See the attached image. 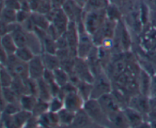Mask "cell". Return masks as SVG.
I'll return each mask as SVG.
<instances>
[{
    "mask_svg": "<svg viewBox=\"0 0 156 128\" xmlns=\"http://www.w3.org/2000/svg\"><path fill=\"white\" fill-rule=\"evenodd\" d=\"M106 18V9L85 12L83 24L85 31L91 36L94 35L101 27Z\"/></svg>",
    "mask_w": 156,
    "mask_h": 128,
    "instance_id": "1",
    "label": "cell"
},
{
    "mask_svg": "<svg viewBox=\"0 0 156 128\" xmlns=\"http://www.w3.org/2000/svg\"><path fill=\"white\" fill-rule=\"evenodd\" d=\"M83 109L91 117L96 125L106 126L107 123L110 124L108 116L104 111L98 99L89 98L85 101Z\"/></svg>",
    "mask_w": 156,
    "mask_h": 128,
    "instance_id": "2",
    "label": "cell"
},
{
    "mask_svg": "<svg viewBox=\"0 0 156 128\" xmlns=\"http://www.w3.org/2000/svg\"><path fill=\"white\" fill-rule=\"evenodd\" d=\"M112 91L111 80L109 76L104 72H101L94 76L92 82V91L90 98L98 99L101 96Z\"/></svg>",
    "mask_w": 156,
    "mask_h": 128,
    "instance_id": "3",
    "label": "cell"
},
{
    "mask_svg": "<svg viewBox=\"0 0 156 128\" xmlns=\"http://www.w3.org/2000/svg\"><path fill=\"white\" fill-rule=\"evenodd\" d=\"M4 66H5L14 78L26 79L29 77L27 62L21 61L15 54L8 56L7 61Z\"/></svg>",
    "mask_w": 156,
    "mask_h": 128,
    "instance_id": "4",
    "label": "cell"
},
{
    "mask_svg": "<svg viewBox=\"0 0 156 128\" xmlns=\"http://www.w3.org/2000/svg\"><path fill=\"white\" fill-rule=\"evenodd\" d=\"M62 9L70 21H75L77 24L83 23L85 11L74 0H66Z\"/></svg>",
    "mask_w": 156,
    "mask_h": 128,
    "instance_id": "5",
    "label": "cell"
},
{
    "mask_svg": "<svg viewBox=\"0 0 156 128\" xmlns=\"http://www.w3.org/2000/svg\"><path fill=\"white\" fill-rule=\"evenodd\" d=\"M92 37L85 30L79 32V42L77 46V55L76 56L82 59H86L92 49L94 47Z\"/></svg>",
    "mask_w": 156,
    "mask_h": 128,
    "instance_id": "6",
    "label": "cell"
},
{
    "mask_svg": "<svg viewBox=\"0 0 156 128\" xmlns=\"http://www.w3.org/2000/svg\"><path fill=\"white\" fill-rule=\"evenodd\" d=\"M73 72L80 80L91 83H92L94 81V76L88 66L86 59H82L76 56L75 59Z\"/></svg>",
    "mask_w": 156,
    "mask_h": 128,
    "instance_id": "7",
    "label": "cell"
},
{
    "mask_svg": "<svg viewBox=\"0 0 156 128\" xmlns=\"http://www.w3.org/2000/svg\"><path fill=\"white\" fill-rule=\"evenodd\" d=\"M68 43L69 50L74 56L77 55V46L79 42V31L75 21H69L67 30L63 34Z\"/></svg>",
    "mask_w": 156,
    "mask_h": 128,
    "instance_id": "8",
    "label": "cell"
},
{
    "mask_svg": "<svg viewBox=\"0 0 156 128\" xmlns=\"http://www.w3.org/2000/svg\"><path fill=\"white\" fill-rule=\"evenodd\" d=\"M29 78L39 79L43 77L46 68L43 62L41 54H35L34 57L27 62Z\"/></svg>",
    "mask_w": 156,
    "mask_h": 128,
    "instance_id": "9",
    "label": "cell"
},
{
    "mask_svg": "<svg viewBox=\"0 0 156 128\" xmlns=\"http://www.w3.org/2000/svg\"><path fill=\"white\" fill-rule=\"evenodd\" d=\"M63 101L64 108L76 113L83 108L85 101L78 91H74L66 94Z\"/></svg>",
    "mask_w": 156,
    "mask_h": 128,
    "instance_id": "10",
    "label": "cell"
},
{
    "mask_svg": "<svg viewBox=\"0 0 156 128\" xmlns=\"http://www.w3.org/2000/svg\"><path fill=\"white\" fill-rule=\"evenodd\" d=\"M98 100L107 116L111 113L122 109L121 105H120L112 91L101 96L99 98H98Z\"/></svg>",
    "mask_w": 156,
    "mask_h": 128,
    "instance_id": "11",
    "label": "cell"
},
{
    "mask_svg": "<svg viewBox=\"0 0 156 128\" xmlns=\"http://www.w3.org/2000/svg\"><path fill=\"white\" fill-rule=\"evenodd\" d=\"M129 107L136 110L143 114H148L151 111L150 99L149 96L139 94L133 96L129 102Z\"/></svg>",
    "mask_w": 156,
    "mask_h": 128,
    "instance_id": "12",
    "label": "cell"
},
{
    "mask_svg": "<svg viewBox=\"0 0 156 128\" xmlns=\"http://www.w3.org/2000/svg\"><path fill=\"white\" fill-rule=\"evenodd\" d=\"M69 21V19L66 15L65 12H63V10L62 9H56L54 17L51 21V24L56 27L59 34L62 35L67 30Z\"/></svg>",
    "mask_w": 156,
    "mask_h": 128,
    "instance_id": "13",
    "label": "cell"
},
{
    "mask_svg": "<svg viewBox=\"0 0 156 128\" xmlns=\"http://www.w3.org/2000/svg\"><path fill=\"white\" fill-rule=\"evenodd\" d=\"M95 123L86 111L82 108L76 112L74 120L71 126L74 127H90Z\"/></svg>",
    "mask_w": 156,
    "mask_h": 128,
    "instance_id": "14",
    "label": "cell"
},
{
    "mask_svg": "<svg viewBox=\"0 0 156 128\" xmlns=\"http://www.w3.org/2000/svg\"><path fill=\"white\" fill-rule=\"evenodd\" d=\"M123 110L127 120L129 126H140L144 122L143 114L137 111L136 110L129 106L126 108H123Z\"/></svg>",
    "mask_w": 156,
    "mask_h": 128,
    "instance_id": "15",
    "label": "cell"
},
{
    "mask_svg": "<svg viewBox=\"0 0 156 128\" xmlns=\"http://www.w3.org/2000/svg\"><path fill=\"white\" fill-rule=\"evenodd\" d=\"M151 83H152V78L146 70L141 69L139 73V90L140 94L149 96L150 94Z\"/></svg>",
    "mask_w": 156,
    "mask_h": 128,
    "instance_id": "16",
    "label": "cell"
},
{
    "mask_svg": "<svg viewBox=\"0 0 156 128\" xmlns=\"http://www.w3.org/2000/svg\"><path fill=\"white\" fill-rule=\"evenodd\" d=\"M108 118L109 123L112 124L113 126H119V127L129 126L127 120H126V117L125 116L123 109L111 113L108 115Z\"/></svg>",
    "mask_w": 156,
    "mask_h": 128,
    "instance_id": "17",
    "label": "cell"
},
{
    "mask_svg": "<svg viewBox=\"0 0 156 128\" xmlns=\"http://www.w3.org/2000/svg\"><path fill=\"white\" fill-rule=\"evenodd\" d=\"M33 114L32 112L26 110L21 109L19 111L12 115L13 119V123L15 125V127H23L26 126L27 123L31 118Z\"/></svg>",
    "mask_w": 156,
    "mask_h": 128,
    "instance_id": "18",
    "label": "cell"
},
{
    "mask_svg": "<svg viewBox=\"0 0 156 128\" xmlns=\"http://www.w3.org/2000/svg\"><path fill=\"white\" fill-rule=\"evenodd\" d=\"M43 62L46 69L50 70H54L60 67V59L59 56L54 53H49L44 52L41 53Z\"/></svg>",
    "mask_w": 156,
    "mask_h": 128,
    "instance_id": "19",
    "label": "cell"
},
{
    "mask_svg": "<svg viewBox=\"0 0 156 128\" xmlns=\"http://www.w3.org/2000/svg\"><path fill=\"white\" fill-rule=\"evenodd\" d=\"M1 43L3 49L5 51V53H7L8 56L15 54L18 47H17L16 44H15V41L13 39V37L11 34V33H9L7 34L4 35V36L1 37Z\"/></svg>",
    "mask_w": 156,
    "mask_h": 128,
    "instance_id": "20",
    "label": "cell"
},
{
    "mask_svg": "<svg viewBox=\"0 0 156 128\" xmlns=\"http://www.w3.org/2000/svg\"><path fill=\"white\" fill-rule=\"evenodd\" d=\"M30 19L33 21L34 24L36 27L43 29L44 30H47L49 26L51 23L50 22L45 15L39 13L37 12H33L30 14Z\"/></svg>",
    "mask_w": 156,
    "mask_h": 128,
    "instance_id": "21",
    "label": "cell"
},
{
    "mask_svg": "<svg viewBox=\"0 0 156 128\" xmlns=\"http://www.w3.org/2000/svg\"><path fill=\"white\" fill-rule=\"evenodd\" d=\"M119 30V42H120L121 48L125 51H128L131 47V37L129 31L124 24L122 23Z\"/></svg>",
    "mask_w": 156,
    "mask_h": 128,
    "instance_id": "22",
    "label": "cell"
},
{
    "mask_svg": "<svg viewBox=\"0 0 156 128\" xmlns=\"http://www.w3.org/2000/svg\"><path fill=\"white\" fill-rule=\"evenodd\" d=\"M37 80L38 85L37 98L40 99H42V100L49 101L53 97L51 94V91H50V85L47 82H45L43 79V78L37 79Z\"/></svg>",
    "mask_w": 156,
    "mask_h": 128,
    "instance_id": "23",
    "label": "cell"
},
{
    "mask_svg": "<svg viewBox=\"0 0 156 128\" xmlns=\"http://www.w3.org/2000/svg\"><path fill=\"white\" fill-rule=\"evenodd\" d=\"M38 98L36 95L31 94H24L20 97L19 103L21 109L26 110L32 112Z\"/></svg>",
    "mask_w": 156,
    "mask_h": 128,
    "instance_id": "24",
    "label": "cell"
},
{
    "mask_svg": "<svg viewBox=\"0 0 156 128\" xmlns=\"http://www.w3.org/2000/svg\"><path fill=\"white\" fill-rule=\"evenodd\" d=\"M58 113L59 126H71L74 120L76 113L69 111L66 108L61 109Z\"/></svg>",
    "mask_w": 156,
    "mask_h": 128,
    "instance_id": "25",
    "label": "cell"
},
{
    "mask_svg": "<svg viewBox=\"0 0 156 128\" xmlns=\"http://www.w3.org/2000/svg\"><path fill=\"white\" fill-rule=\"evenodd\" d=\"M110 5V0H88L84 11L90 12L94 10L106 9Z\"/></svg>",
    "mask_w": 156,
    "mask_h": 128,
    "instance_id": "26",
    "label": "cell"
},
{
    "mask_svg": "<svg viewBox=\"0 0 156 128\" xmlns=\"http://www.w3.org/2000/svg\"><path fill=\"white\" fill-rule=\"evenodd\" d=\"M76 88H77L78 92L83 98L84 100L87 101L91 98V91H92V83L81 80L76 85Z\"/></svg>",
    "mask_w": 156,
    "mask_h": 128,
    "instance_id": "27",
    "label": "cell"
},
{
    "mask_svg": "<svg viewBox=\"0 0 156 128\" xmlns=\"http://www.w3.org/2000/svg\"><path fill=\"white\" fill-rule=\"evenodd\" d=\"M54 81L60 87L63 86L69 82V73L61 67L53 70Z\"/></svg>",
    "mask_w": 156,
    "mask_h": 128,
    "instance_id": "28",
    "label": "cell"
},
{
    "mask_svg": "<svg viewBox=\"0 0 156 128\" xmlns=\"http://www.w3.org/2000/svg\"><path fill=\"white\" fill-rule=\"evenodd\" d=\"M34 55V53L27 46L18 47L15 53V56L17 58L25 62H28Z\"/></svg>",
    "mask_w": 156,
    "mask_h": 128,
    "instance_id": "29",
    "label": "cell"
},
{
    "mask_svg": "<svg viewBox=\"0 0 156 128\" xmlns=\"http://www.w3.org/2000/svg\"><path fill=\"white\" fill-rule=\"evenodd\" d=\"M13 80V76L11 74V73L6 68L5 66H2L1 68H0V84H1V88L11 86Z\"/></svg>",
    "mask_w": 156,
    "mask_h": 128,
    "instance_id": "30",
    "label": "cell"
},
{
    "mask_svg": "<svg viewBox=\"0 0 156 128\" xmlns=\"http://www.w3.org/2000/svg\"><path fill=\"white\" fill-rule=\"evenodd\" d=\"M3 98L7 103H18L19 102L20 96L14 91L11 86L1 88Z\"/></svg>",
    "mask_w": 156,
    "mask_h": 128,
    "instance_id": "31",
    "label": "cell"
},
{
    "mask_svg": "<svg viewBox=\"0 0 156 128\" xmlns=\"http://www.w3.org/2000/svg\"><path fill=\"white\" fill-rule=\"evenodd\" d=\"M16 15H17L16 10L5 6L2 12L0 19L2 20V21H5V22L8 23V24H13V23L17 22Z\"/></svg>",
    "mask_w": 156,
    "mask_h": 128,
    "instance_id": "32",
    "label": "cell"
},
{
    "mask_svg": "<svg viewBox=\"0 0 156 128\" xmlns=\"http://www.w3.org/2000/svg\"><path fill=\"white\" fill-rule=\"evenodd\" d=\"M42 46L44 52L49 53H54V54L56 53L57 47H56V40L50 37L48 34H47V36L43 39ZM44 52H43V53H44Z\"/></svg>",
    "mask_w": 156,
    "mask_h": 128,
    "instance_id": "33",
    "label": "cell"
},
{
    "mask_svg": "<svg viewBox=\"0 0 156 128\" xmlns=\"http://www.w3.org/2000/svg\"><path fill=\"white\" fill-rule=\"evenodd\" d=\"M49 111V101L42 100V99L38 98L37 101V103L32 111V114L34 117H38L41 115L44 114V113L47 112Z\"/></svg>",
    "mask_w": 156,
    "mask_h": 128,
    "instance_id": "34",
    "label": "cell"
},
{
    "mask_svg": "<svg viewBox=\"0 0 156 128\" xmlns=\"http://www.w3.org/2000/svg\"><path fill=\"white\" fill-rule=\"evenodd\" d=\"M64 108V101L63 99L57 97V96H53L49 101V111L52 112H59L61 109Z\"/></svg>",
    "mask_w": 156,
    "mask_h": 128,
    "instance_id": "35",
    "label": "cell"
},
{
    "mask_svg": "<svg viewBox=\"0 0 156 128\" xmlns=\"http://www.w3.org/2000/svg\"><path fill=\"white\" fill-rule=\"evenodd\" d=\"M106 15L107 18L112 20V21H117L120 20V12H119L118 9H117V7H115V6L114 5H108V7L106 9Z\"/></svg>",
    "mask_w": 156,
    "mask_h": 128,
    "instance_id": "36",
    "label": "cell"
},
{
    "mask_svg": "<svg viewBox=\"0 0 156 128\" xmlns=\"http://www.w3.org/2000/svg\"><path fill=\"white\" fill-rule=\"evenodd\" d=\"M21 109L19 102L18 103H7L2 112L9 115H14Z\"/></svg>",
    "mask_w": 156,
    "mask_h": 128,
    "instance_id": "37",
    "label": "cell"
},
{
    "mask_svg": "<svg viewBox=\"0 0 156 128\" xmlns=\"http://www.w3.org/2000/svg\"><path fill=\"white\" fill-rule=\"evenodd\" d=\"M31 12H27V11L23 10V9H19L17 11L16 15V21L18 24H23L25 21H27L30 16Z\"/></svg>",
    "mask_w": 156,
    "mask_h": 128,
    "instance_id": "38",
    "label": "cell"
},
{
    "mask_svg": "<svg viewBox=\"0 0 156 128\" xmlns=\"http://www.w3.org/2000/svg\"><path fill=\"white\" fill-rule=\"evenodd\" d=\"M52 9L51 3H50V0H42L40 4L39 7H38L37 10L36 12H39V13L44 14L46 15L48 13L50 10Z\"/></svg>",
    "mask_w": 156,
    "mask_h": 128,
    "instance_id": "39",
    "label": "cell"
},
{
    "mask_svg": "<svg viewBox=\"0 0 156 128\" xmlns=\"http://www.w3.org/2000/svg\"><path fill=\"white\" fill-rule=\"evenodd\" d=\"M125 68V63L123 62V61L122 60H118L117 62H116L114 63V67H113V75L114 76H120L122 73H123L124 72Z\"/></svg>",
    "mask_w": 156,
    "mask_h": 128,
    "instance_id": "40",
    "label": "cell"
},
{
    "mask_svg": "<svg viewBox=\"0 0 156 128\" xmlns=\"http://www.w3.org/2000/svg\"><path fill=\"white\" fill-rule=\"evenodd\" d=\"M21 0H5L4 5L5 7L18 11L21 9Z\"/></svg>",
    "mask_w": 156,
    "mask_h": 128,
    "instance_id": "41",
    "label": "cell"
},
{
    "mask_svg": "<svg viewBox=\"0 0 156 128\" xmlns=\"http://www.w3.org/2000/svg\"><path fill=\"white\" fill-rule=\"evenodd\" d=\"M11 32V24L5 22L2 20L0 19V37H2L4 35Z\"/></svg>",
    "mask_w": 156,
    "mask_h": 128,
    "instance_id": "42",
    "label": "cell"
},
{
    "mask_svg": "<svg viewBox=\"0 0 156 128\" xmlns=\"http://www.w3.org/2000/svg\"><path fill=\"white\" fill-rule=\"evenodd\" d=\"M43 79L45 82H47L48 84L52 83V82H55L54 81V76H53V70H50L46 69L44 71V75H43Z\"/></svg>",
    "mask_w": 156,
    "mask_h": 128,
    "instance_id": "43",
    "label": "cell"
},
{
    "mask_svg": "<svg viewBox=\"0 0 156 128\" xmlns=\"http://www.w3.org/2000/svg\"><path fill=\"white\" fill-rule=\"evenodd\" d=\"M8 59V55L7 53H5V51L3 49L2 45V43H1V37H0V61H1L3 65H5Z\"/></svg>",
    "mask_w": 156,
    "mask_h": 128,
    "instance_id": "44",
    "label": "cell"
},
{
    "mask_svg": "<svg viewBox=\"0 0 156 128\" xmlns=\"http://www.w3.org/2000/svg\"><path fill=\"white\" fill-rule=\"evenodd\" d=\"M65 1L66 0H50L52 9H62Z\"/></svg>",
    "mask_w": 156,
    "mask_h": 128,
    "instance_id": "45",
    "label": "cell"
},
{
    "mask_svg": "<svg viewBox=\"0 0 156 128\" xmlns=\"http://www.w3.org/2000/svg\"><path fill=\"white\" fill-rule=\"evenodd\" d=\"M30 5V8L31 12H36L37 10L38 7H39L40 4H41L42 0H27Z\"/></svg>",
    "mask_w": 156,
    "mask_h": 128,
    "instance_id": "46",
    "label": "cell"
},
{
    "mask_svg": "<svg viewBox=\"0 0 156 128\" xmlns=\"http://www.w3.org/2000/svg\"><path fill=\"white\" fill-rule=\"evenodd\" d=\"M5 105H6V102L5 101L4 98H3L2 89L0 88V111H1V112H2L3 111L5 107Z\"/></svg>",
    "mask_w": 156,
    "mask_h": 128,
    "instance_id": "47",
    "label": "cell"
},
{
    "mask_svg": "<svg viewBox=\"0 0 156 128\" xmlns=\"http://www.w3.org/2000/svg\"><path fill=\"white\" fill-rule=\"evenodd\" d=\"M75 2H76V3H77L79 5H80L82 8H85V5H86L87 2H88V0H74Z\"/></svg>",
    "mask_w": 156,
    "mask_h": 128,
    "instance_id": "48",
    "label": "cell"
},
{
    "mask_svg": "<svg viewBox=\"0 0 156 128\" xmlns=\"http://www.w3.org/2000/svg\"><path fill=\"white\" fill-rule=\"evenodd\" d=\"M5 5H4V3H0V17H1V14L2 12L3 9H4Z\"/></svg>",
    "mask_w": 156,
    "mask_h": 128,
    "instance_id": "49",
    "label": "cell"
},
{
    "mask_svg": "<svg viewBox=\"0 0 156 128\" xmlns=\"http://www.w3.org/2000/svg\"><path fill=\"white\" fill-rule=\"evenodd\" d=\"M5 0H0V3H4Z\"/></svg>",
    "mask_w": 156,
    "mask_h": 128,
    "instance_id": "50",
    "label": "cell"
},
{
    "mask_svg": "<svg viewBox=\"0 0 156 128\" xmlns=\"http://www.w3.org/2000/svg\"><path fill=\"white\" fill-rule=\"evenodd\" d=\"M2 65H3V64L2 63V62H1V61H0V68H1V66H2Z\"/></svg>",
    "mask_w": 156,
    "mask_h": 128,
    "instance_id": "51",
    "label": "cell"
},
{
    "mask_svg": "<svg viewBox=\"0 0 156 128\" xmlns=\"http://www.w3.org/2000/svg\"><path fill=\"white\" fill-rule=\"evenodd\" d=\"M1 114H2V112L0 111V119H1Z\"/></svg>",
    "mask_w": 156,
    "mask_h": 128,
    "instance_id": "52",
    "label": "cell"
},
{
    "mask_svg": "<svg viewBox=\"0 0 156 128\" xmlns=\"http://www.w3.org/2000/svg\"><path fill=\"white\" fill-rule=\"evenodd\" d=\"M0 88H1V84H0Z\"/></svg>",
    "mask_w": 156,
    "mask_h": 128,
    "instance_id": "53",
    "label": "cell"
}]
</instances>
